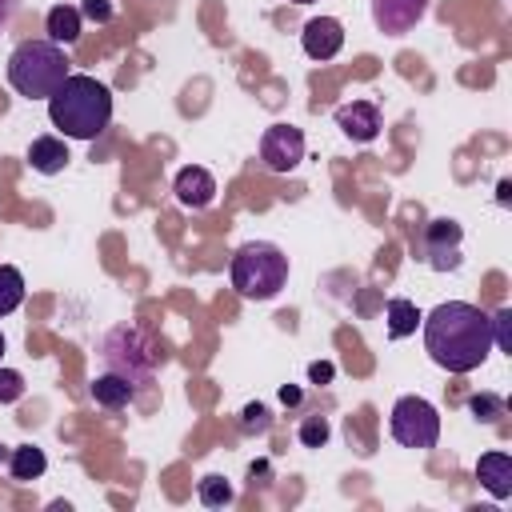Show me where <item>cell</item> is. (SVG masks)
<instances>
[{
  "label": "cell",
  "instance_id": "6da1fadb",
  "mask_svg": "<svg viewBox=\"0 0 512 512\" xmlns=\"http://www.w3.org/2000/svg\"><path fill=\"white\" fill-rule=\"evenodd\" d=\"M424 320V348L448 372H472L492 352V320L476 304L448 300L436 304Z\"/></svg>",
  "mask_w": 512,
  "mask_h": 512
},
{
  "label": "cell",
  "instance_id": "7a4b0ae2",
  "mask_svg": "<svg viewBox=\"0 0 512 512\" xmlns=\"http://www.w3.org/2000/svg\"><path fill=\"white\" fill-rule=\"evenodd\" d=\"M52 124L72 140H96L112 120V92L84 72H68L64 84L48 96Z\"/></svg>",
  "mask_w": 512,
  "mask_h": 512
},
{
  "label": "cell",
  "instance_id": "3957f363",
  "mask_svg": "<svg viewBox=\"0 0 512 512\" xmlns=\"http://www.w3.org/2000/svg\"><path fill=\"white\" fill-rule=\"evenodd\" d=\"M68 76V56L56 40H24L8 56V84L28 100H48Z\"/></svg>",
  "mask_w": 512,
  "mask_h": 512
},
{
  "label": "cell",
  "instance_id": "277c9868",
  "mask_svg": "<svg viewBox=\"0 0 512 512\" xmlns=\"http://www.w3.org/2000/svg\"><path fill=\"white\" fill-rule=\"evenodd\" d=\"M232 288L248 300H272L284 284H288V256L268 244V240H252L244 248H236L232 256Z\"/></svg>",
  "mask_w": 512,
  "mask_h": 512
},
{
  "label": "cell",
  "instance_id": "5b68a950",
  "mask_svg": "<svg viewBox=\"0 0 512 512\" xmlns=\"http://www.w3.org/2000/svg\"><path fill=\"white\" fill-rule=\"evenodd\" d=\"M100 364H104V372L124 376L132 388H144L152 380L156 364H160V352H156V340L144 328L120 324L100 340Z\"/></svg>",
  "mask_w": 512,
  "mask_h": 512
},
{
  "label": "cell",
  "instance_id": "8992f818",
  "mask_svg": "<svg viewBox=\"0 0 512 512\" xmlns=\"http://www.w3.org/2000/svg\"><path fill=\"white\" fill-rule=\"evenodd\" d=\"M392 440L404 448H436L440 440V412L424 396H400L392 404Z\"/></svg>",
  "mask_w": 512,
  "mask_h": 512
},
{
  "label": "cell",
  "instance_id": "52a82bcc",
  "mask_svg": "<svg viewBox=\"0 0 512 512\" xmlns=\"http://www.w3.org/2000/svg\"><path fill=\"white\" fill-rule=\"evenodd\" d=\"M260 160L268 172H292L304 160V132L292 124H272L260 136Z\"/></svg>",
  "mask_w": 512,
  "mask_h": 512
},
{
  "label": "cell",
  "instance_id": "ba28073f",
  "mask_svg": "<svg viewBox=\"0 0 512 512\" xmlns=\"http://www.w3.org/2000/svg\"><path fill=\"white\" fill-rule=\"evenodd\" d=\"M424 260L436 272H448L460 264V224L456 220H428L424 228Z\"/></svg>",
  "mask_w": 512,
  "mask_h": 512
},
{
  "label": "cell",
  "instance_id": "9c48e42d",
  "mask_svg": "<svg viewBox=\"0 0 512 512\" xmlns=\"http://www.w3.org/2000/svg\"><path fill=\"white\" fill-rule=\"evenodd\" d=\"M300 44L312 60H332L344 48V24L336 16H312L300 32Z\"/></svg>",
  "mask_w": 512,
  "mask_h": 512
},
{
  "label": "cell",
  "instance_id": "30bf717a",
  "mask_svg": "<svg viewBox=\"0 0 512 512\" xmlns=\"http://www.w3.org/2000/svg\"><path fill=\"white\" fill-rule=\"evenodd\" d=\"M424 12L428 0H372V20L384 36H404Z\"/></svg>",
  "mask_w": 512,
  "mask_h": 512
},
{
  "label": "cell",
  "instance_id": "8fae6325",
  "mask_svg": "<svg viewBox=\"0 0 512 512\" xmlns=\"http://www.w3.org/2000/svg\"><path fill=\"white\" fill-rule=\"evenodd\" d=\"M336 124H340V132H344L348 140L368 144V140H376V132H380V108L368 104V100L340 104V108H336Z\"/></svg>",
  "mask_w": 512,
  "mask_h": 512
},
{
  "label": "cell",
  "instance_id": "7c38bea8",
  "mask_svg": "<svg viewBox=\"0 0 512 512\" xmlns=\"http://www.w3.org/2000/svg\"><path fill=\"white\" fill-rule=\"evenodd\" d=\"M172 192H176V200H180L184 208H208L212 196H216V180H212L208 168L188 164V168L176 172V188H172Z\"/></svg>",
  "mask_w": 512,
  "mask_h": 512
},
{
  "label": "cell",
  "instance_id": "4fadbf2b",
  "mask_svg": "<svg viewBox=\"0 0 512 512\" xmlns=\"http://www.w3.org/2000/svg\"><path fill=\"white\" fill-rule=\"evenodd\" d=\"M476 480L496 496V500H508L512 496V456L508 452H484L476 460Z\"/></svg>",
  "mask_w": 512,
  "mask_h": 512
},
{
  "label": "cell",
  "instance_id": "5bb4252c",
  "mask_svg": "<svg viewBox=\"0 0 512 512\" xmlns=\"http://www.w3.org/2000/svg\"><path fill=\"white\" fill-rule=\"evenodd\" d=\"M68 160H72V156H68V144H64L60 136H36V140L28 144V164H32L36 172H44V176L64 172Z\"/></svg>",
  "mask_w": 512,
  "mask_h": 512
},
{
  "label": "cell",
  "instance_id": "9a60e30c",
  "mask_svg": "<svg viewBox=\"0 0 512 512\" xmlns=\"http://www.w3.org/2000/svg\"><path fill=\"white\" fill-rule=\"evenodd\" d=\"M132 396H136V388L124 376H116V372H100L92 380V400L104 404V408H124Z\"/></svg>",
  "mask_w": 512,
  "mask_h": 512
},
{
  "label": "cell",
  "instance_id": "2e32d148",
  "mask_svg": "<svg viewBox=\"0 0 512 512\" xmlns=\"http://www.w3.org/2000/svg\"><path fill=\"white\" fill-rule=\"evenodd\" d=\"M384 320H388V336H392V340H404V336H412V332H416L420 312H416V304H412V300L392 296V300H388V308H384Z\"/></svg>",
  "mask_w": 512,
  "mask_h": 512
},
{
  "label": "cell",
  "instance_id": "e0dca14e",
  "mask_svg": "<svg viewBox=\"0 0 512 512\" xmlns=\"http://www.w3.org/2000/svg\"><path fill=\"white\" fill-rule=\"evenodd\" d=\"M44 468H48V460H44V452H40L36 444H20V448H12V456H8L12 480H36V476H44Z\"/></svg>",
  "mask_w": 512,
  "mask_h": 512
},
{
  "label": "cell",
  "instance_id": "ac0fdd59",
  "mask_svg": "<svg viewBox=\"0 0 512 512\" xmlns=\"http://www.w3.org/2000/svg\"><path fill=\"white\" fill-rule=\"evenodd\" d=\"M48 36H52L56 44H72V40L80 36V8H72V4L48 8Z\"/></svg>",
  "mask_w": 512,
  "mask_h": 512
},
{
  "label": "cell",
  "instance_id": "d6986e66",
  "mask_svg": "<svg viewBox=\"0 0 512 512\" xmlns=\"http://www.w3.org/2000/svg\"><path fill=\"white\" fill-rule=\"evenodd\" d=\"M24 300V276L12 264H0V316L16 312Z\"/></svg>",
  "mask_w": 512,
  "mask_h": 512
},
{
  "label": "cell",
  "instance_id": "ffe728a7",
  "mask_svg": "<svg viewBox=\"0 0 512 512\" xmlns=\"http://www.w3.org/2000/svg\"><path fill=\"white\" fill-rule=\"evenodd\" d=\"M196 492H200V504H208V508H224V504H232V484H228L224 476H204Z\"/></svg>",
  "mask_w": 512,
  "mask_h": 512
},
{
  "label": "cell",
  "instance_id": "44dd1931",
  "mask_svg": "<svg viewBox=\"0 0 512 512\" xmlns=\"http://www.w3.org/2000/svg\"><path fill=\"white\" fill-rule=\"evenodd\" d=\"M468 408H472V416H476V420H484V424H492L496 416H504V400H500V396H492V392L472 396V400H468Z\"/></svg>",
  "mask_w": 512,
  "mask_h": 512
},
{
  "label": "cell",
  "instance_id": "7402d4cb",
  "mask_svg": "<svg viewBox=\"0 0 512 512\" xmlns=\"http://www.w3.org/2000/svg\"><path fill=\"white\" fill-rule=\"evenodd\" d=\"M488 320H492V344L504 348V352H512V308H500Z\"/></svg>",
  "mask_w": 512,
  "mask_h": 512
},
{
  "label": "cell",
  "instance_id": "603a6c76",
  "mask_svg": "<svg viewBox=\"0 0 512 512\" xmlns=\"http://www.w3.org/2000/svg\"><path fill=\"white\" fill-rule=\"evenodd\" d=\"M328 440V420L324 416H304V424H300V444L304 448H320Z\"/></svg>",
  "mask_w": 512,
  "mask_h": 512
},
{
  "label": "cell",
  "instance_id": "cb8c5ba5",
  "mask_svg": "<svg viewBox=\"0 0 512 512\" xmlns=\"http://www.w3.org/2000/svg\"><path fill=\"white\" fill-rule=\"evenodd\" d=\"M24 396V376L16 368H0V404H12Z\"/></svg>",
  "mask_w": 512,
  "mask_h": 512
},
{
  "label": "cell",
  "instance_id": "d4e9b609",
  "mask_svg": "<svg viewBox=\"0 0 512 512\" xmlns=\"http://www.w3.org/2000/svg\"><path fill=\"white\" fill-rule=\"evenodd\" d=\"M240 428L244 432H268V408L264 404H248L240 412Z\"/></svg>",
  "mask_w": 512,
  "mask_h": 512
},
{
  "label": "cell",
  "instance_id": "484cf974",
  "mask_svg": "<svg viewBox=\"0 0 512 512\" xmlns=\"http://www.w3.org/2000/svg\"><path fill=\"white\" fill-rule=\"evenodd\" d=\"M80 16L104 24V20H112V0H80Z\"/></svg>",
  "mask_w": 512,
  "mask_h": 512
},
{
  "label": "cell",
  "instance_id": "4316f807",
  "mask_svg": "<svg viewBox=\"0 0 512 512\" xmlns=\"http://www.w3.org/2000/svg\"><path fill=\"white\" fill-rule=\"evenodd\" d=\"M332 376H336V368H332L328 360H316V364L308 368V380H312V384H328Z\"/></svg>",
  "mask_w": 512,
  "mask_h": 512
},
{
  "label": "cell",
  "instance_id": "83f0119b",
  "mask_svg": "<svg viewBox=\"0 0 512 512\" xmlns=\"http://www.w3.org/2000/svg\"><path fill=\"white\" fill-rule=\"evenodd\" d=\"M12 16H16V0H0V32L12 24Z\"/></svg>",
  "mask_w": 512,
  "mask_h": 512
},
{
  "label": "cell",
  "instance_id": "f1b7e54d",
  "mask_svg": "<svg viewBox=\"0 0 512 512\" xmlns=\"http://www.w3.org/2000/svg\"><path fill=\"white\" fill-rule=\"evenodd\" d=\"M280 400H284V404H300V388L284 384V388H280Z\"/></svg>",
  "mask_w": 512,
  "mask_h": 512
},
{
  "label": "cell",
  "instance_id": "f546056e",
  "mask_svg": "<svg viewBox=\"0 0 512 512\" xmlns=\"http://www.w3.org/2000/svg\"><path fill=\"white\" fill-rule=\"evenodd\" d=\"M292 4H312V0H292Z\"/></svg>",
  "mask_w": 512,
  "mask_h": 512
},
{
  "label": "cell",
  "instance_id": "4dcf8cb0",
  "mask_svg": "<svg viewBox=\"0 0 512 512\" xmlns=\"http://www.w3.org/2000/svg\"><path fill=\"white\" fill-rule=\"evenodd\" d=\"M0 356H4V336H0Z\"/></svg>",
  "mask_w": 512,
  "mask_h": 512
},
{
  "label": "cell",
  "instance_id": "1f68e13d",
  "mask_svg": "<svg viewBox=\"0 0 512 512\" xmlns=\"http://www.w3.org/2000/svg\"><path fill=\"white\" fill-rule=\"evenodd\" d=\"M0 460H4V444H0Z\"/></svg>",
  "mask_w": 512,
  "mask_h": 512
}]
</instances>
